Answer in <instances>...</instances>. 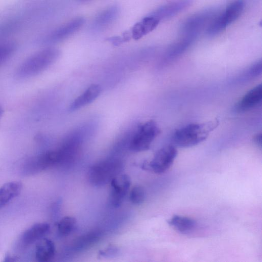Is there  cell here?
I'll return each instance as SVG.
<instances>
[{"mask_svg": "<svg viewBox=\"0 0 262 262\" xmlns=\"http://www.w3.org/2000/svg\"><path fill=\"white\" fill-rule=\"evenodd\" d=\"M217 119L202 123L187 124L175 131L172 140L180 147L195 146L205 140L219 125Z\"/></svg>", "mask_w": 262, "mask_h": 262, "instance_id": "1", "label": "cell"}, {"mask_svg": "<svg viewBox=\"0 0 262 262\" xmlns=\"http://www.w3.org/2000/svg\"><path fill=\"white\" fill-rule=\"evenodd\" d=\"M59 54V50L54 48L40 51L29 57L21 64L18 74L21 77L35 75L53 62Z\"/></svg>", "mask_w": 262, "mask_h": 262, "instance_id": "2", "label": "cell"}, {"mask_svg": "<svg viewBox=\"0 0 262 262\" xmlns=\"http://www.w3.org/2000/svg\"><path fill=\"white\" fill-rule=\"evenodd\" d=\"M122 168L121 162L117 159H108L99 162L89 170L90 182L95 186L105 185L120 174Z\"/></svg>", "mask_w": 262, "mask_h": 262, "instance_id": "3", "label": "cell"}, {"mask_svg": "<svg viewBox=\"0 0 262 262\" xmlns=\"http://www.w3.org/2000/svg\"><path fill=\"white\" fill-rule=\"evenodd\" d=\"M245 5L244 0H235L230 3L222 12L211 20L206 30V34L214 36L224 30L241 16Z\"/></svg>", "mask_w": 262, "mask_h": 262, "instance_id": "4", "label": "cell"}, {"mask_svg": "<svg viewBox=\"0 0 262 262\" xmlns=\"http://www.w3.org/2000/svg\"><path fill=\"white\" fill-rule=\"evenodd\" d=\"M160 134V129L154 120H149L141 123L130 141L129 148L135 152L148 150Z\"/></svg>", "mask_w": 262, "mask_h": 262, "instance_id": "5", "label": "cell"}, {"mask_svg": "<svg viewBox=\"0 0 262 262\" xmlns=\"http://www.w3.org/2000/svg\"><path fill=\"white\" fill-rule=\"evenodd\" d=\"M60 151L50 150L37 157L27 160L21 166V171L26 176H30L53 166L61 161Z\"/></svg>", "mask_w": 262, "mask_h": 262, "instance_id": "6", "label": "cell"}, {"mask_svg": "<svg viewBox=\"0 0 262 262\" xmlns=\"http://www.w3.org/2000/svg\"><path fill=\"white\" fill-rule=\"evenodd\" d=\"M177 154V150L174 146H166L157 151L145 168L155 173H164L172 165Z\"/></svg>", "mask_w": 262, "mask_h": 262, "instance_id": "7", "label": "cell"}, {"mask_svg": "<svg viewBox=\"0 0 262 262\" xmlns=\"http://www.w3.org/2000/svg\"><path fill=\"white\" fill-rule=\"evenodd\" d=\"M216 11L210 9L190 16L184 21L181 32L184 36L196 37L205 25L214 17Z\"/></svg>", "mask_w": 262, "mask_h": 262, "instance_id": "8", "label": "cell"}, {"mask_svg": "<svg viewBox=\"0 0 262 262\" xmlns=\"http://www.w3.org/2000/svg\"><path fill=\"white\" fill-rule=\"evenodd\" d=\"M111 191L108 199L110 204L117 208L123 202L130 186V179L126 174H119L111 181Z\"/></svg>", "mask_w": 262, "mask_h": 262, "instance_id": "9", "label": "cell"}, {"mask_svg": "<svg viewBox=\"0 0 262 262\" xmlns=\"http://www.w3.org/2000/svg\"><path fill=\"white\" fill-rule=\"evenodd\" d=\"M84 22V18L82 17L74 18L52 31L47 36V40L54 42L63 40L77 32Z\"/></svg>", "mask_w": 262, "mask_h": 262, "instance_id": "10", "label": "cell"}, {"mask_svg": "<svg viewBox=\"0 0 262 262\" xmlns=\"http://www.w3.org/2000/svg\"><path fill=\"white\" fill-rule=\"evenodd\" d=\"M262 99V86L258 84L248 91L235 105L238 112H244L257 106Z\"/></svg>", "mask_w": 262, "mask_h": 262, "instance_id": "11", "label": "cell"}, {"mask_svg": "<svg viewBox=\"0 0 262 262\" xmlns=\"http://www.w3.org/2000/svg\"><path fill=\"white\" fill-rule=\"evenodd\" d=\"M191 0H180L173 2L158 8L149 14L159 20L171 17L189 6Z\"/></svg>", "mask_w": 262, "mask_h": 262, "instance_id": "12", "label": "cell"}, {"mask_svg": "<svg viewBox=\"0 0 262 262\" xmlns=\"http://www.w3.org/2000/svg\"><path fill=\"white\" fill-rule=\"evenodd\" d=\"M101 88L98 84L90 85L70 104L69 111L73 112L91 103L99 95Z\"/></svg>", "mask_w": 262, "mask_h": 262, "instance_id": "13", "label": "cell"}, {"mask_svg": "<svg viewBox=\"0 0 262 262\" xmlns=\"http://www.w3.org/2000/svg\"><path fill=\"white\" fill-rule=\"evenodd\" d=\"M160 20L148 15L141 20L136 23L132 28V37L138 40L153 31L158 25Z\"/></svg>", "mask_w": 262, "mask_h": 262, "instance_id": "14", "label": "cell"}, {"mask_svg": "<svg viewBox=\"0 0 262 262\" xmlns=\"http://www.w3.org/2000/svg\"><path fill=\"white\" fill-rule=\"evenodd\" d=\"M50 228V224L47 223L35 224L24 232L21 241L25 245H31L43 237Z\"/></svg>", "mask_w": 262, "mask_h": 262, "instance_id": "15", "label": "cell"}, {"mask_svg": "<svg viewBox=\"0 0 262 262\" xmlns=\"http://www.w3.org/2000/svg\"><path fill=\"white\" fill-rule=\"evenodd\" d=\"M55 251V246L53 241L46 238H41L35 248V258L39 261L47 262L54 257Z\"/></svg>", "mask_w": 262, "mask_h": 262, "instance_id": "16", "label": "cell"}, {"mask_svg": "<svg viewBox=\"0 0 262 262\" xmlns=\"http://www.w3.org/2000/svg\"><path fill=\"white\" fill-rule=\"evenodd\" d=\"M118 14L119 8L116 6H112L103 10L94 19L93 29L98 30L107 27L116 19Z\"/></svg>", "mask_w": 262, "mask_h": 262, "instance_id": "17", "label": "cell"}, {"mask_svg": "<svg viewBox=\"0 0 262 262\" xmlns=\"http://www.w3.org/2000/svg\"><path fill=\"white\" fill-rule=\"evenodd\" d=\"M22 183L11 181L4 184L0 187V209L9 203L20 192Z\"/></svg>", "mask_w": 262, "mask_h": 262, "instance_id": "18", "label": "cell"}, {"mask_svg": "<svg viewBox=\"0 0 262 262\" xmlns=\"http://www.w3.org/2000/svg\"><path fill=\"white\" fill-rule=\"evenodd\" d=\"M168 224L179 232L186 233L191 231L195 226V222L189 217L175 215L168 221Z\"/></svg>", "mask_w": 262, "mask_h": 262, "instance_id": "19", "label": "cell"}, {"mask_svg": "<svg viewBox=\"0 0 262 262\" xmlns=\"http://www.w3.org/2000/svg\"><path fill=\"white\" fill-rule=\"evenodd\" d=\"M101 233L93 231L79 237L74 243L73 248L76 251H83L93 245L99 241Z\"/></svg>", "mask_w": 262, "mask_h": 262, "instance_id": "20", "label": "cell"}, {"mask_svg": "<svg viewBox=\"0 0 262 262\" xmlns=\"http://www.w3.org/2000/svg\"><path fill=\"white\" fill-rule=\"evenodd\" d=\"M76 223V220L74 217L67 216L62 218L57 225L59 234L62 236L69 235L74 230Z\"/></svg>", "mask_w": 262, "mask_h": 262, "instance_id": "21", "label": "cell"}, {"mask_svg": "<svg viewBox=\"0 0 262 262\" xmlns=\"http://www.w3.org/2000/svg\"><path fill=\"white\" fill-rule=\"evenodd\" d=\"M145 199V192L140 185H135L130 191L129 200L134 204L140 205L143 203Z\"/></svg>", "mask_w": 262, "mask_h": 262, "instance_id": "22", "label": "cell"}, {"mask_svg": "<svg viewBox=\"0 0 262 262\" xmlns=\"http://www.w3.org/2000/svg\"><path fill=\"white\" fill-rule=\"evenodd\" d=\"M15 49V46L12 42L0 44V64L12 55Z\"/></svg>", "mask_w": 262, "mask_h": 262, "instance_id": "23", "label": "cell"}, {"mask_svg": "<svg viewBox=\"0 0 262 262\" xmlns=\"http://www.w3.org/2000/svg\"><path fill=\"white\" fill-rule=\"evenodd\" d=\"M119 249L115 246H108L99 251V255L102 257H112L119 253Z\"/></svg>", "mask_w": 262, "mask_h": 262, "instance_id": "24", "label": "cell"}, {"mask_svg": "<svg viewBox=\"0 0 262 262\" xmlns=\"http://www.w3.org/2000/svg\"><path fill=\"white\" fill-rule=\"evenodd\" d=\"M261 62L257 61L253 64L248 70L247 74L248 76L254 77L257 76L261 74Z\"/></svg>", "mask_w": 262, "mask_h": 262, "instance_id": "25", "label": "cell"}, {"mask_svg": "<svg viewBox=\"0 0 262 262\" xmlns=\"http://www.w3.org/2000/svg\"><path fill=\"white\" fill-rule=\"evenodd\" d=\"M261 134L257 133L253 137L254 143L259 147H261Z\"/></svg>", "mask_w": 262, "mask_h": 262, "instance_id": "26", "label": "cell"}, {"mask_svg": "<svg viewBox=\"0 0 262 262\" xmlns=\"http://www.w3.org/2000/svg\"><path fill=\"white\" fill-rule=\"evenodd\" d=\"M2 112H3V110L2 108H0V115L2 114Z\"/></svg>", "mask_w": 262, "mask_h": 262, "instance_id": "27", "label": "cell"}]
</instances>
